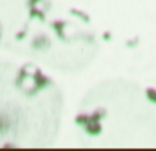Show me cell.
Masks as SVG:
<instances>
[{
  "label": "cell",
  "instance_id": "1",
  "mask_svg": "<svg viewBox=\"0 0 156 151\" xmlns=\"http://www.w3.org/2000/svg\"><path fill=\"white\" fill-rule=\"evenodd\" d=\"M102 126L99 122H89L86 125L85 131L90 136H97L102 132Z\"/></svg>",
  "mask_w": 156,
  "mask_h": 151
},
{
  "label": "cell",
  "instance_id": "2",
  "mask_svg": "<svg viewBox=\"0 0 156 151\" xmlns=\"http://www.w3.org/2000/svg\"><path fill=\"white\" fill-rule=\"evenodd\" d=\"M147 98L152 104H156V90L153 88H149L147 89Z\"/></svg>",
  "mask_w": 156,
  "mask_h": 151
},
{
  "label": "cell",
  "instance_id": "3",
  "mask_svg": "<svg viewBox=\"0 0 156 151\" xmlns=\"http://www.w3.org/2000/svg\"><path fill=\"white\" fill-rule=\"evenodd\" d=\"M48 43H49L45 38L40 37L34 41L33 46L36 47V48H41V47L46 46Z\"/></svg>",
  "mask_w": 156,
  "mask_h": 151
},
{
  "label": "cell",
  "instance_id": "4",
  "mask_svg": "<svg viewBox=\"0 0 156 151\" xmlns=\"http://www.w3.org/2000/svg\"><path fill=\"white\" fill-rule=\"evenodd\" d=\"M139 41L137 39H134L133 40H130L127 43V46L129 48L136 47L137 44H138Z\"/></svg>",
  "mask_w": 156,
  "mask_h": 151
},
{
  "label": "cell",
  "instance_id": "5",
  "mask_svg": "<svg viewBox=\"0 0 156 151\" xmlns=\"http://www.w3.org/2000/svg\"><path fill=\"white\" fill-rule=\"evenodd\" d=\"M111 38V35H110L109 34H104V36H103V39H104L105 41H107L110 40Z\"/></svg>",
  "mask_w": 156,
  "mask_h": 151
},
{
  "label": "cell",
  "instance_id": "6",
  "mask_svg": "<svg viewBox=\"0 0 156 151\" xmlns=\"http://www.w3.org/2000/svg\"><path fill=\"white\" fill-rule=\"evenodd\" d=\"M25 37V34L24 33H20V34H19L18 35H17V38L19 39V40H21V39H22V38H23Z\"/></svg>",
  "mask_w": 156,
  "mask_h": 151
}]
</instances>
